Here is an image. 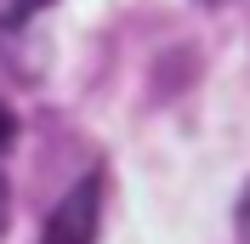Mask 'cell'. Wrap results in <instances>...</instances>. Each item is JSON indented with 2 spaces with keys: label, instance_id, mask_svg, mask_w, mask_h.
Listing matches in <instances>:
<instances>
[{
  "label": "cell",
  "instance_id": "1",
  "mask_svg": "<svg viewBox=\"0 0 250 244\" xmlns=\"http://www.w3.org/2000/svg\"><path fill=\"white\" fill-rule=\"evenodd\" d=\"M103 187H108V176H103V170H91L85 182H74L68 193L57 199V210H51V222H46V233H40V244H97Z\"/></svg>",
  "mask_w": 250,
  "mask_h": 244
},
{
  "label": "cell",
  "instance_id": "2",
  "mask_svg": "<svg viewBox=\"0 0 250 244\" xmlns=\"http://www.w3.org/2000/svg\"><path fill=\"white\" fill-rule=\"evenodd\" d=\"M12 131H17V125H12V108L0 102V153H6V142H12Z\"/></svg>",
  "mask_w": 250,
  "mask_h": 244
},
{
  "label": "cell",
  "instance_id": "3",
  "mask_svg": "<svg viewBox=\"0 0 250 244\" xmlns=\"http://www.w3.org/2000/svg\"><path fill=\"white\" fill-rule=\"evenodd\" d=\"M6 216H12V193H6V176H0V233H6Z\"/></svg>",
  "mask_w": 250,
  "mask_h": 244
},
{
  "label": "cell",
  "instance_id": "4",
  "mask_svg": "<svg viewBox=\"0 0 250 244\" xmlns=\"http://www.w3.org/2000/svg\"><path fill=\"white\" fill-rule=\"evenodd\" d=\"M40 6H51V0H12V12H17V17H29V12H40Z\"/></svg>",
  "mask_w": 250,
  "mask_h": 244
},
{
  "label": "cell",
  "instance_id": "5",
  "mask_svg": "<svg viewBox=\"0 0 250 244\" xmlns=\"http://www.w3.org/2000/svg\"><path fill=\"white\" fill-rule=\"evenodd\" d=\"M199 6H222V0H199Z\"/></svg>",
  "mask_w": 250,
  "mask_h": 244
}]
</instances>
